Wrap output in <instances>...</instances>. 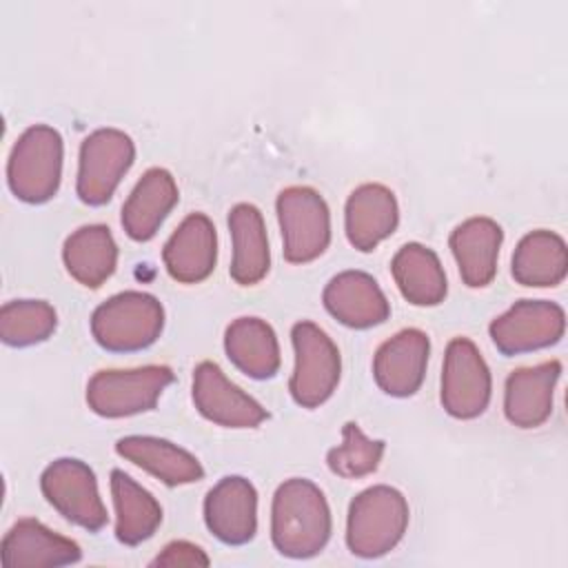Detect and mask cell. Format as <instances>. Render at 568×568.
I'll list each match as a JSON object with an SVG mask.
<instances>
[{
  "label": "cell",
  "instance_id": "1",
  "mask_svg": "<svg viewBox=\"0 0 568 568\" xmlns=\"http://www.w3.org/2000/svg\"><path fill=\"white\" fill-rule=\"evenodd\" d=\"M331 528L328 501L311 479L293 477L277 486L271 506V539L280 555L291 559L320 555Z\"/></svg>",
  "mask_w": 568,
  "mask_h": 568
},
{
  "label": "cell",
  "instance_id": "2",
  "mask_svg": "<svg viewBox=\"0 0 568 568\" xmlns=\"http://www.w3.org/2000/svg\"><path fill=\"white\" fill-rule=\"evenodd\" d=\"M408 526V501L390 486H371L348 506L346 546L353 555L375 559L390 552Z\"/></svg>",
  "mask_w": 568,
  "mask_h": 568
},
{
  "label": "cell",
  "instance_id": "3",
  "mask_svg": "<svg viewBox=\"0 0 568 568\" xmlns=\"http://www.w3.org/2000/svg\"><path fill=\"white\" fill-rule=\"evenodd\" d=\"M164 328V308L151 293L124 291L102 302L91 315L95 342L111 353L149 348Z\"/></svg>",
  "mask_w": 568,
  "mask_h": 568
},
{
  "label": "cell",
  "instance_id": "4",
  "mask_svg": "<svg viewBox=\"0 0 568 568\" xmlns=\"http://www.w3.org/2000/svg\"><path fill=\"white\" fill-rule=\"evenodd\" d=\"M62 178V138L49 124L29 126L11 149L7 180L11 193L27 204L49 202Z\"/></svg>",
  "mask_w": 568,
  "mask_h": 568
},
{
  "label": "cell",
  "instance_id": "5",
  "mask_svg": "<svg viewBox=\"0 0 568 568\" xmlns=\"http://www.w3.org/2000/svg\"><path fill=\"white\" fill-rule=\"evenodd\" d=\"M171 382L173 371L162 364L129 371H98L87 384V404L100 417H131L153 410Z\"/></svg>",
  "mask_w": 568,
  "mask_h": 568
},
{
  "label": "cell",
  "instance_id": "6",
  "mask_svg": "<svg viewBox=\"0 0 568 568\" xmlns=\"http://www.w3.org/2000/svg\"><path fill=\"white\" fill-rule=\"evenodd\" d=\"M295 351V368L288 390L302 408H317L324 404L339 384L342 357L335 342L308 320H302L291 331Z\"/></svg>",
  "mask_w": 568,
  "mask_h": 568
},
{
  "label": "cell",
  "instance_id": "7",
  "mask_svg": "<svg viewBox=\"0 0 568 568\" xmlns=\"http://www.w3.org/2000/svg\"><path fill=\"white\" fill-rule=\"evenodd\" d=\"M282 229L284 257L291 264L317 260L331 242V213L326 200L311 186H288L275 202Z\"/></svg>",
  "mask_w": 568,
  "mask_h": 568
},
{
  "label": "cell",
  "instance_id": "8",
  "mask_svg": "<svg viewBox=\"0 0 568 568\" xmlns=\"http://www.w3.org/2000/svg\"><path fill=\"white\" fill-rule=\"evenodd\" d=\"M133 160L135 146L124 131L106 126L87 135L78 160V197L89 206L106 204Z\"/></svg>",
  "mask_w": 568,
  "mask_h": 568
},
{
  "label": "cell",
  "instance_id": "9",
  "mask_svg": "<svg viewBox=\"0 0 568 568\" xmlns=\"http://www.w3.org/2000/svg\"><path fill=\"white\" fill-rule=\"evenodd\" d=\"M40 488L47 501L71 524L98 532L106 526V508L102 504L95 473L73 457L51 462L42 477Z\"/></svg>",
  "mask_w": 568,
  "mask_h": 568
},
{
  "label": "cell",
  "instance_id": "10",
  "mask_svg": "<svg viewBox=\"0 0 568 568\" xmlns=\"http://www.w3.org/2000/svg\"><path fill=\"white\" fill-rule=\"evenodd\" d=\"M490 390V371L475 342L468 337L450 339L442 368L444 410L457 419H475L488 408Z\"/></svg>",
  "mask_w": 568,
  "mask_h": 568
},
{
  "label": "cell",
  "instance_id": "11",
  "mask_svg": "<svg viewBox=\"0 0 568 568\" xmlns=\"http://www.w3.org/2000/svg\"><path fill=\"white\" fill-rule=\"evenodd\" d=\"M564 308L550 300H519L488 326L490 339L504 355L548 348L564 337Z\"/></svg>",
  "mask_w": 568,
  "mask_h": 568
},
{
  "label": "cell",
  "instance_id": "12",
  "mask_svg": "<svg viewBox=\"0 0 568 568\" xmlns=\"http://www.w3.org/2000/svg\"><path fill=\"white\" fill-rule=\"evenodd\" d=\"M193 404L202 417L224 428H255L268 413L235 386L215 362H200L193 371Z\"/></svg>",
  "mask_w": 568,
  "mask_h": 568
},
{
  "label": "cell",
  "instance_id": "13",
  "mask_svg": "<svg viewBox=\"0 0 568 568\" xmlns=\"http://www.w3.org/2000/svg\"><path fill=\"white\" fill-rule=\"evenodd\" d=\"M206 528L226 546L248 544L257 532V493L240 475L222 477L204 499Z\"/></svg>",
  "mask_w": 568,
  "mask_h": 568
},
{
  "label": "cell",
  "instance_id": "14",
  "mask_svg": "<svg viewBox=\"0 0 568 568\" xmlns=\"http://www.w3.org/2000/svg\"><path fill=\"white\" fill-rule=\"evenodd\" d=\"M430 342L419 328H404L386 339L373 359V377L390 397H410L419 390L428 366Z\"/></svg>",
  "mask_w": 568,
  "mask_h": 568
},
{
  "label": "cell",
  "instance_id": "15",
  "mask_svg": "<svg viewBox=\"0 0 568 568\" xmlns=\"http://www.w3.org/2000/svg\"><path fill=\"white\" fill-rule=\"evenodd\" d=\"M162 260L175 282H204L213 273L217 260V235L213 222L204 213L186 215L166 240Z\"/></svg>",
  "mask_w": 568,
  "mask_h": 568
},
{
  "label": "cell",
  "instance_id": "16",
  "mask_svg": "<svg viewBox=\"0 0 568 568\" xmlns=\"http://www.w3.org/2000/svg\"><path fill=\"white\" fill-rule=\"evenodd\" d=\"M326 311L348 328H371L388 320L390 304L375 282L364 271L337 273L322 293Z\"/></svg>",
  "mask_w": 568,
  "mask_h": 568
},
{
  "label": "cell",
  "instance_id": "17",
  "mask_svg": "<svg viewBox=\"0 0 568 568\" xmlns=\"http://www.w3.org/2000/svg\"><path fill=\"white\" fill-rule=\"evenodd\" d=\"M559 375H561L559 359L513 371L504 388L506 419L517 428L541 426L552 413L555 386L559 382Z\"/></svg>",
  "mask_w": 568,
  "mask_h": 568
},
{
  "label": "cell",
  "instance_id": "18",
  "mask_svg": "<svg viewBox=\"0 0 568 568\" xmlns=\"http://www.w3.org/2000/svg\"><path fill=\"white\" fill-rule=\"evenodd\" d=\"M0 557L7 568H55L80 561L82 550L38 519H20L4 535Z\"/></svg>",
  "mask_w": 568,
  "mask_h": 568
},
{
  "label": "cell",
  "instance_id": "19",
  "mask_svg": "<svg viewBox=\"0 0 568 568\" xmlns=\"http://www.w3.org/2000/svg\"><path fill=\"white\" fill-rule=\"evenodd\" d=\"M397 222L399 209L395 193L384 184H362L346 200V237L357 251H373L382 240L393 235Z\"/></svg>",
  "mask_w": 568,
  "mask_h": 568
},
{
  "label": "cell",
  "instance_id": "20",
  "mask_svg": "<svg viewBox=\"0 0 568 568\" xmlns=\"http://www.w3.org/2000/svg\"><path fill=\"white\" fill-rule=\"evenodd\" d=\"M175 178L160 166L149 169L122 204V229L135 242H149L178 204Z\"/></svg>",
  "mask_w": 568,
  "mask_h": 568
},
{
  "label": "cell",
  "instance_id": "21",
  "mask_svg": "<svg viewBox=\"0 0 568 568\" xmlns=\"http://www.w3.org/2000/svg\"><path fill=\"white\" fill-rule=\"evenodd\" d=\"M501 226L490 217H468L450 233V251L466 286L484 288L497 273Z\"/></svg>",
  "mask_w": 568,
  "mask_h": 568
},
{
  "label": "cell",
  "instance_id": "22",
  "mask_svg": "<svg viewBox=\"0 0 568 568\" xmlns=\"http://www.w3.org/2000/svg\"><path fill=\"white\" fill-rule=\"evenodd\" d=\"M115 453L151 473L166 486L193 484L204 477V468L197 457L169 439L151 435H126L115 442Z\"/></svg>",
  "mask_w": 568,
  "mask_h": 568
},
{
  "label": "cell",
  "instance_id": "23",
  "mask_svg": "<svg viewBox=\"0 0 568 568\" xmlns=\"http://www.w3.org/2000/svg\"><path fill=\"white\" fill-rule=\"evenodd\" d=\"M229 231L233 240L231 277L240 286H253L266 277L271 251L264 217L257 206L240 202L229 213Z\"/></svg>",
  "mask_w": 568,
  "mask_h": 568
},
{
  "label": "cell",
  "instance_id": "24",
  "mask_svg": "<svg viewBox=\"0 0 568 568\" xmlns=\"http://www.w3.org/2000/svg\"><path fill=\"white\" fill-rule=\"evenodd\" d=\"M62 260L69 275L87 286H102L115 271L118 264V244L104 224H87L73 231L64 246Z\"/></svg>",
  "mask_w": 568,
  "mask_h": 568
},
{
  "label": "cell",
  "instance_id": "25",
  "mask_svg": "<svg viewBox=\"0 0 568 568\" xmlns=\"http://www.w3.org/2000/svg\"><path fill=\"white\" fill-rule=\"evenodd\" d=\"M393 280L406 302L415 306H437L444 302L448 284L435 251L424 244H404L390 262Z\"/></svg>",
  "mask_w": 568,
  "mask_h": 568
},
{
  "label": "cell",
  "instance_id": "26",
  "mask_svg": "<svg viewBox=\"0 0 568 568\" xmlns=\"http://www.w3.org/2000/svg\"><path fill=\"white\" fill-rule=\"evenodd\" d=\"M229 359L253 379H268L280 371V344L271 324L260 317H237L226 326Z\"/></svg>",
  "mask_w": 568,
  "mask_h": 568
},
{
  "label": "cell",
  "instance_id": "27",
  "mask_svg": "<svg viewBox=\"0 0 568 568\" xmlns=\"http://www.w3.org/2000/svg\"><path fill=\"white\" fill-rule=\"evenodd\" d=\"M111 497L115 506V537L124 546H138L153 537L162 524V506L131 475L111 470Z\"/></svg>",
  "mask_w": 568,
  "mask_h": 568
},
{
  "label": "cell",
  "instance_id": "28",
  "mask_svg": "<svg viewBox=\"0 0 568 568\" xmlns=\"http://www.w3.org/2000/svg\"><path fill=\"white\" fill-rule=\"evenodd\" d=\"M568 271L566 242L546 229L524 235L513 253L510 273L524 286H557Z\"/></svg>",
  "mask_w": 568,
  "mask_h": 568
},
{
  "label": "cell",
  "instance_id": "29",
  "mask_svg": "<svg viewBox=\"0 0 568 568\" xmlns=\"http://www.w3.org/2000/svg\"><path fill=\"white\" fill-rule=\"evenodd\" d=\"M58 326L55 308L44 300H13L0 308V337L9 346H33Z\"/></svg>",
  "mask_w": 568,
  "mask_h": 568
},
{
  "label": "cell",
  "instance_id": "30",
  "mask_svg": "<svg viewBox=\"0 0 568 568\" xmlns=\"http://www.w3.org/2000/svg\"><path fill=\"white\" fill-rule=\"evenodd\" d=\"M384 450L386 444L382 439H371L355 422H346L342 428V444L328 450L326 464L335 475L357 479L377 470Z\"/></svg>",
  "mask_w": 568,
  "mask_h": 568
},
{
  "label": "cell",
  "instance_id": "31",
  "mask_svg": "<svg viewBox=\"0 0 568 568\" xmlns=\"http://www.w3.org/2000/svg\"><path fill=\"white\" fill-rule=\"evenodd\" d=\"M206 552L191 541H171L151 561V566H209Z\"/></svg>",
  "mask_w": 568,
  "mask_h": 568
}]
</instances>
